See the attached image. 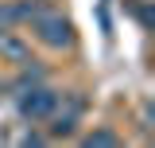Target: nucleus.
<instances>
[{
    "instance_id": "1",
    "label": "nucleus",
    "mask_w": 155,
    "mask_h": 148,
    "mask_svg": "<svg viewBox=\"0 0 155 148\" xmlns=\"http://www.w3.org/2000/svg\"><path fill=\"white\" fill-rule=\"evenodd\" d=\"M31 31H35V39L43 43V47H51V51H70V47H74V39H78L74 23L62 16V12H54L51 4L31 19Z\"/></svg>"
},
{
    "instance_id": "2",
    "label": "nucleus",
    "mask_w": 155,
    "mask_h": 148,
    "mask_svg": "<svg viewBox=\"0 0 155 148\" xmlns=\"http://www.w3.org/2000/svg\"><path fill=\"white\" fill-rule=\"evenodd\" d=\"M54 105H58V90H51L47 82L27 86V90H19V93H16V113L23 117V121H31V125L47 121V117L54 113Z\"/></svg>"
},
{
    "instance_id": "3",
    "label": "nucleus",
    "mask_w": 155,
    "mask_h": 148,
    "mask_svg": "<svg viewBox=\"0 0 155 148\" xmlns=\"http://www.w3.org/2000/svg\"><path fill=\"white\" fill-rule=\"evenodd\" d=\"M0 58L12 62V66H23V62H31V43L19 39L16 27H4L0 31Z\"/></svg>"
},
{
    "instance_id": "4",
    "label": "nucleus",
    "mask_w": 155,
    "mask_h": 148,
    "mask_svg": "<svg viewBox=\"0 0 155 148\" xmlns=\"http://www.w3.org/2000/svg\"><path fill=\"white\" fill-rule=\"evenodd\" d=\"M39 82H47V70L35 66V58H31V62H23V66H19V74L8 82V90L19 93V90H27V86H39Z\"/></svg>"
},
{
    "instance_id": "5",
    "label": "nucleus",
    "mask_w": 155,
    "mask_h": 148,
    "mask_svg": "<svg viewBox=\"0 0 155 148\" xmlns=\"http://www.w3.org/2000/svg\"><path fill=\"white\" fill-rule=\"evenodd\" d=\"M81 144H85V148H116V144H120V136H116L109 125H101V129L85 132V136H81Z\"/></svg>"
},
{
    "instance_id": "6",
    "label": "nucleus",
    "mask_w": 155,
    "mask_h": 148,
    "mask_svg": "<svg viewBox=\"0 0 155 148\" xmlns=\"http://www.w3.org/2000/svg\"><path fill=\"white\" fill-rule=\"evenodd\" d=\"M4 27H19L16 4H0V31H4Z\"/></svg>"
},
{
    "instance_id": "7",
    "label": "nucleus",
    "mask_w": 155,
    "mask_h": 148,
    "mask_svg": "<svg viewBox=\"0 0 155 148\" xmlns=\"http://www.w3.org/2000/svg\"><path fill=\"white\" fill-rule=\"evenodd\" d=\"M132 16L143 23V27H151V8H147V0H132Z\"/></svg>"
},
{
    "instance_id": "8",
    "label": "nucleus",
    "mask_w": 155,
    "mask_h": 148,
    "mask_svg": "<svg viewBox=\"0 0 155 148\" xmlns=\"http://www.w3.org/2000/svg\"><path fill=\"white\" fill-rule=\"evenodd\" d=\"M19 144H47V132H35V129H27L23 136H19Z\"/></svg>"
},
{
    "instance_id": "9",
    "label": "nucleus",
    "mask_w": 155,
    "mask_h": 148,
    "mask_svg": "<svg viewBox=\"0 0 155 148\" xmlns=\"http://www.w3.org/2000/svg\"><path fill=\"white\" fill-rule=\"evenodd\" d=\"M4 140H8V132H4V129H0V144H4Z\"/></svg>"
}]
</instances>
